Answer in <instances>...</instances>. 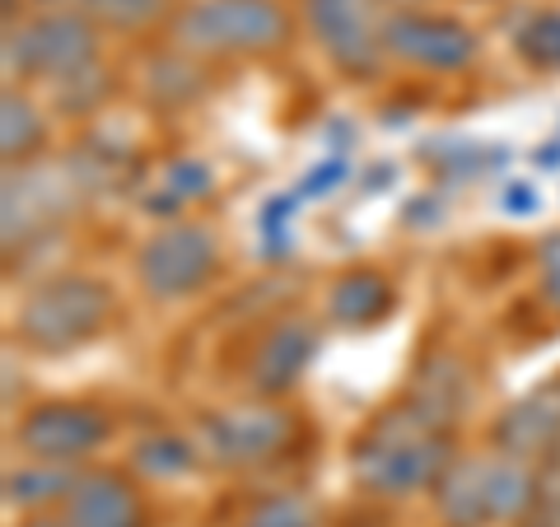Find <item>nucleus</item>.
<instances>
[{
    "label": "nucleus",
    "instance_id": "obj_10",
    "mask_svg": "<svg viewBox=\"0 0 560 527\" xmlns=\"http://www.w3.org/2000/svg\"><path fill=\"white\" fill-rule=\"evenodd\" d=\"M113 438V420L108 411L90 407V401H43L33 407L20 430H14V444H20L28 458L38 462H57V467H75L90 453H98Z\"/></svg>",
    "mask_w": 560,
    "mask_h": 527
},
{
    "label": "nucleus",
    "instance_id": "obj_31",
    "mask_svg": "<svg viewBox=\"0 0 560 527\" xmlns=\"http://www.w3.org/2000/svg\"><path fill=\"white\" fill-rule=\"evenodd\" d=\"M5 10H14V0H5Z\"/></svg>",
    "mask_w": 560,
    "mask_h": 527
},
{
    "label": "nucleus",
    "instance_id": "obj_26",
    "mask_svg": "<svg viewBox=\"0 0 560 527\" xmlns=\"http://www.w3.org/2000/svg\"><path fill=\"white\" fill-rule=\"evenodd\" d=\"M537 280H541V298L547 308L560 313V234H547L537 248Z\"/></svg>",
    "mask_w": 560,
    "mask_h": 527
},
{
    "label": "nucleus",
    "instance_id": "obj_23",
    "mask_svg": "<svg viewBox=\"0 0 560 527\" xmlns=\"http://www.w3.org/2000/svg\"><path fill=\"white\" fill-rule=\"evenodd\" d=\"M518 527H560V444L537 458V477H533V504L523 514Z\"/></svg>",
    "mask_w": 560,
    "mask_h": 527
},
{
    "label": "nucleus",
    "instance_id": "obj_29",
    "mask_svg": "<svg viewBox=\"0 0 560 527\" xmlns=\"http://www.w3.org/2000/svg\"><path fill=\"white\" fill-rule=\"evenodd\" d=\"M537 164H547V168H556L560 164V145H547V154L537 150Z\"/></svg>",
    "mask_w": 560,
    "mask_h": 527
},
{
    "label": "nucleus",
    "instance_id": "obj_1",
    "mask_svg": "<svg viewBox=\"0 0 560 527\" xmlns=\"http://www.w3.org/2000/svg\"><path fill=\"white\" fill-rule=\"evenodd\" d=\"M453 458V430L434 425L411 401H397L350 444V477L374 500H411L440 485Z\"/></svg>",
    "mask_w": 560,
    "mask_h": 527
},
{
    "label": "nucleus",
    "instance_id": "obj_5",
    "mask_svg": "<svg viewBox=\"0 0 560 527\" xmlns=\"http://www.w3.org/2000/svg\"><path fill=\"white\" fill-rule=\"evenodd\" d=\"M98 61V24L80 10H43L5 33V66L28 80L61 84Z\"/></svg>",
    "mask_w": 560,
    "mask_h": 527
},
{
    "label": "nucleus",
    "instance_id": "obj_8",
    "mask_svg": "<svg viewBox=\"0 0 560 527\" xmlns=\"http://www.w3.org/2000/svg\"><path fill=\"white\" fill-rule=\"evenodd\" d=\"M304 20L323 57L346 80H374L383 70V20L374 0H304Z\"/></svg>",
    "mask_w": 560,
    "mask_h": 527
},
{
    "label": "nucleus",
    "instance_id": "obj_19",
    "mask_svg": "<svg viewBox=\"0 0 560 527\" xmlns=\"http://www.w3.org/2000/svg\"><path fill=\"white\" fill-rule=\"evenodd\" d=\"M51 5L80 10V14H90L94 24L117 28V33H140L168 14V0H51Z\"/></svg>",
    "mask_w": 560,
    "mask_h": 527
},
{
    "label": "nucleus",
    "instance_id": "obj_15",
    "mask_svg": "<svg viewBox=\"0 0 560 527\" xmlns=\"http://www.w3.org/2000/svg\"><path fill=\"white\" fill-rule=\"evenodd\" d=\"M393 308H397L393 280L383 271H370V267L337 276L331 280V290H327V318L341 323V327H355V331L378 327Z\"/></svg>",
    "mask_w": 560,
    "mask_h": 527
},
{
    "label": "nucleus",
    "instance_id": "obj_28",
    "mask_svg": "<svg viewBox=\"0 0 560 527\" xmlns=\"http://www.w3.org/2000/svg\"><path fill=\"white\" fill-rule=\"evenodd\" d=\"M500 206L510 210V215H528V210H537V191L528 183H510L500 191Z\"/></svg>",
    "mask_w": 560,
    "mask_h": 527
},
{
    "label": "nucleus",
    "instance_id": "obj_20",
    "mask_svg": "<svg viewBox=\"0 0 560 527\" xmlns=\"http://www.w3.org/2000/svg\"><path fill=\"white\" fill-rule=\"evenodd\" d=\"M201 458V444H187L178 434H154V438H140L131 462L136 471H145V477H183L191 471Z\"/></svg>",
    "mask_w": 560,
    "mask_h": 527
},
{
    "label": "nucleus",
    "instance_id": "obj_18",
    "mask_svg": "<svg viewBox=\"0 0 560 527\" xmlns=\"http://www.w3.org/2000/svg\"><path fill=\"white\" fill-rule=\"evenodd\" d=\"M70 467H57V462H24V467H14L10 477H5V500L10 504H20V508H43V504H57L66 500V490H70Z\"/></svg>",
    "mask_w": 560,
    "mask_h": 527
},
{
    "label": "nucleus",
    "instance_id": "obj_7",
    "mask_svg": "<svg viewBox=\"0 0 560 527\" xmlns=\"http://www.w3.org/2000/svg\"><path fill=\"white\" fill-rule=\"evenodd\" d=\"M220 271V243L201 224H160L136 253V276L150 298H187L206 290Z\"/></svg>",
    "mask_w": 560,
    "mask_h": 527
},
{
    "label": "nucleus",
    "instance_id": "obj_27",
    "mask_svg": "<svg viewBox=\"0 0 560 527\" xmlns=\"http://www.w3.org/2000/svg\"><path fill=\"white\" fill-rule=\"evenodd\" d=\"M341 178H346V164H341V160H327L323 168H313V173H308L300 191H304V197H327L331 183H341Z\"/></svg>",
    "mask_w": 560,
    "mask_h": 527
},
{
    "label": "nucleus",
    "instance_id": "obj_21",
    "mask_svg": "<svg viewBox=\"0 0 560 527\" xmlns=\"http://www.w3.org/2000/svg\"><path fill=\"white\" fill-rule=\"evenodd\" d=\"M318 508L294 490H276V495H261L238 514V527H318Z\"/></svg>",
    "mask_w": 560,
    "mask_h": 527
},
{
    "label": "nucleus",
    "instance_id": "obj_6",
    "mask_svg": "<svg viewBox=\"0 0 560 527\" xmlns=\"http://www.w3.org/2000/svg\"><path fill=\"white\" fill-rule=\"evenodd\" d=\"M300 438V420L285 411L280 401H248V407H230L201 420L197 444L201 458L230 471H248V467H267L280 453L294 448Z\"/></svg>",
    "mask_w": 560,
    "mask_h": 527
},
{
    "label": "nucleus",
    "instance_id": "obj_9",
    "mask_svg": "<svg viewBox=\"0 0 560 527\" xmlns=\"http://www.w3.org/2000/svg\"><path fill=\"white\" fill-rule=\"evenodd\" d=\"M84 191L75 164H10L5 168V248H24L28 238H38L47 230H57V220L66 215L75 197Z\"/></svg>",
    "mask_w": 560,
    "mask_h": 527
},
{
    "label": "nucleus",
    "instance_id": "obj_12",
    "mask_svg": "<svg viewBox=\"0 0 560 527\" xmlns=\"http://www.w3.org/2000/svg\"><path fill=\"white\" fill-rule=\"evenodd\" d=\"M313 355H318V327L308 318H280L276 327L261 331L248 360V388L257 397H280L308 374Z\"/></svg>",
    "mask_w": 560,
    "mask_h": 527
},
{
    "label": "nucleus",
    "instance_id": "obj_14",
    "mask_svg": "<svg viewBox=\"0 0 560 527\" xmlns=\"http://www.w3.org/2000/svg\"><path fill=\"white\" fill-rule=\"evenodd\" d=\"M490 444L514 453V458H547L560 444V374L541 383L528 397H518L495 425H490Z\"/></svg>",
    "mask_w": 560,
    "mask_h": 527
},
{
    "label": "nucleus",
    "instance_id": "obj_17",
    "mask_svg": "<svg viewBox=\"0 0 560 527\" xmlns=\"http://www.w3.org/2000/svg\"><path fill=\"white\" fill-rule=\"evenodd\" d=\"M43 145H47V121H43V113L33 108L24 94L10 90L5 98H0V154H5V168L38 160Z\"/></svg>",
    "mask_w": 560,
    "mask_h": 527
},
{
    "label": "nucleus",
    "instance_id": "obj_13",
    "mask_svg": "<svg viewBox=\"0 0 560 527\" xmlns=\"http://www.w3.org/2000/svg\"><path fill=\"white\" fill-rule=\"evenodd\" d=\"M70 527H145V504L131 477L113 467L80 471L66 490V514Z\"/></svg>",
    "mask_w": 560,
    "mask_h": 527
},
{
    "label": "nucleus",
    "instance_id": "obj_24",
    "mask_svg": "<svg viewBox=\"0 0 560 527\" xmlns=\"http://www.w3.org/2000/svg\"><path fill=\"white\" fill-rule=\"evenodd\" d=\"M518 57L537 66V70H560V14L547 10V14H533L528 24L518 28Z\"/></svg>",
    "mask_w": 560,
    "mask_h": 527
},
{
    "label": "nucleus",
    "instance_id": "obj_11",
    "mask_svg": "<svg viewBox=\"0 0 560 527\" xmlns=\"http://www.w3.org/2000/svg\"><path fill=\"white\" fill-rule=\"evenodd\" d=\"M383 47H388V57L420 66V70H467L481 51L477 33H471L463 20L425 14V10L383 14Z\"/></svg>",
    "mask_w": 560,
    "mask_h": 527
},
{
    "label": "nucleus",
    "instance_id": "obj_2",
    "mask_svg": "<svg viewBox=\"0 0 560 527\" xmlns=\"http://www.w3.org/2000/svg\"><path fill=\"white\" fill-rule=\"evenodd\" d=\"M533 477L537 467L528 458H514L504 448L471 453V458H453L440 477L434 495V514L444 527H504L523 523L533 504Z\"/></svg>",
    "mask_w": 560,
    "mask_h": 527
},
{
    "label": "nucleus",
    "instance_id": "obj_3",
    "mask_svg": "<svg viewBox=\"0 0 560 527\" xmlns=\"http://www.w3.org/2000/svg\"><path fill=\"white\" fill-rule=\"evenodd\" d=\"M113 323V290L98 276H51L20 304L14 337L38 355H70V350L90 346Z\"/></svg>",
    "mask_w": 560,
    "mask_h": 527
},
{
    "label": "nucleus",
    "instance_id": "obj_16",
    "mask_svg": "<svg viewBox=\"0 0 560 527\" xmlns=\"http://www.w3.org/2000/svg\"><path fill=\"white\" fill-rule=\"evenodd\" d=\"M401 401H411L420 415H430L434 425L453 430L458 425V415L471 407V374L453 360V355H434L420 374L411 378V388Z\"/></svg>",
    "mask_w": 560,
    "mask_h": 527
},
{
    "label": "nucleus",
    "instance_id": "obj_30",
    "mask_svg": "<svg viewBox=\"0 0 560 527\" xmlns=\"http://www.w3.org/2000/svg\"><path fill=\"white\" fill-rule=\"evenodd\" d=\"M24 527H70L66 518H33V523H24Z\"/></svg>",
    "mask_w": 560,
    "mask_h": 527
},
{
    "label": "nucleus",
    "instance_id": "obj_25",
    "mask_svg": "<svg viewBox=\"0 0 560 527\" xmlns=\"http://www.w3.org/2000/svg\"><path fill=\"white\" fill-rule=\"evenodd\" d=\"M108 90H113L108 70L94 61L90 70H80V75H70V80H61V84H51V98H57L70 117H80V113H94L98 103L108 98Z\"/></svg>",
    "mask_w": 560,
    "mask_h": 527
},
{
    "label": "nucleus",
    "instance_id": "obj_4",
    "mask_svg": "<svg viewBox=\"0 0 560 527\" xmlns=\"http://www.w3.org/2000/svg\"><path fill=\"white\" fill-rule=\"evenodd\" d=\"M173 43L191 57H271L290 43L276 0H191L173 14Z\"/></svg>",
    "mask_w": 560,
    "mask_h": 527
},
{
    "label": "nucleus",
    "instance_id": "obj_22",
    "mask_svg": "<svg viewBox=\"0 0 560 527\" xmlns=\"http://www.w3.org/2000/svg\"><path fill=\"white\" fill-rule=\"evenodd\" d=\"M201 197H210V168L197 164V160H178L164 173L160 197H150L145 206L154 210V215H173V210H183L187 201H201Z\"/></svg>",
    "mask_w": 560,
    "mask_h": 527
}]
</instances>
